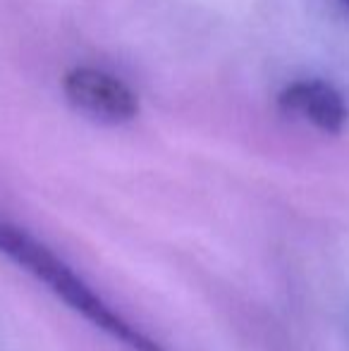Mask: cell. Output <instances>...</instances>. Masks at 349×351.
I'll list each match as a JSON object with an SVG mask.
<instances>
[{
	"label": "cell",
	"mask_w": 349,
	"mask_h": 351,
	"mask_svg": "<svg viewBox=\"0 0 349 351\" xmlns=\"http://www.w3.org/2000/svg\"><path fill=\"white\" fill-rule=\"evenodd\" d=\"M282 115L304 120L323 134H340L349 122V106L333 84L306 79L285 86L278 96Z\"/></svg>",
	"instance_id": "obj_3"
},
{
	"label": "cell",
	"mask_w": 349,
	"mask_h": 351,
	"mask_svg": "<svg viewBox=\"0 0 349 351\" xmlns=\"http://www.w3.org/2000/svg\"><path fill=\"white\" fill-rule=\"evenodd\" d=\"M72 110L98 125H127L139 115V96L115 74L96 67H75L62 79Z\"/></svg>",
	"instance_id": "obj_2"
},
{
	"label": "cell",
	"mask_w": 349,
	"mask_h": 351,
	"mask_svg": "<svg viewBox=\"0 0 349 351\" xmlns=\"http://www.w3.org/2000/svg\"><path fill=\"white\" fill-rule=\"evenodd\" d=\"M0 256L10 258L14 265L27 270L36 282H41L53 296L70 306L77 315L106 332L110 339L120 342L130 351H165L154 337L132 325L122 313H117L110 304H106L93 287L86 285L82 275H77L53 249H48L41 239L27 232L24 227L10 222L0 215Z\"/></svg>",
	"instance_id": "obj_1"
},
{
	"label": "cell",
	"mask_w": 349,
	"mask_h": 351,
	"mask_svg": "<svg viewBox=\"0 0 349 351\" xmlns=\"http://www.w3.org/2000/svg\"><path fill=\"white\" fill-rule=\"evenodd\" d=\"M340 3H342V5H345V8L349 10V0H340Z\"/></svg>",
	"instance_id": "obj_4"
}]
</instances>
